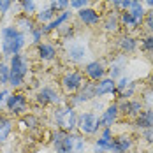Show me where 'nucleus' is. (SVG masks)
Wrapping results in <instances>:
<instances>
[{"mask_svg":"<svg viewBox=\"0 0 153 153\" xmlns=\"http://www.w3.org/2000/svg\"><path fill=\"white\" fill-rule=\"evenodd\" d=\"M2 51L5 55H18L25 44V37L16 27H7L2 30Z\"/></svg>","mask_w":153,"mask_h":153,"instance_id":"nucleus-1","label":"nucleus"},{"mask_svg":"<svg viewBox=\"0 0 153 153\" xmlns=\"http://www.w3.org/2000/svg\"><path fill=\"white\" fill-rule=\"evenodd\" d=\"M27 74V58L23 55H13L11 58V69H9V85L19 86Z\"/></svg>","mask_w":153,"mask_h":153,"instance_id":"nucleus-2","label":"nucleus"},{"mask_svg":"<svg viewBox=\"0 0 153 153\" xmlns=\"http://www.w3.org/2000/svg\"><path fill=\"white\" fill-rule=\"evenodd\" d=\"M56 123L60 125V130L63 132H71L77 127V114L74 113L72 107H60L55 113Z\"/></svg>","mask_w":153,"mask_h":153,"instance_id":"nucleus-3","label":"nucleus"},{"mask_svg":"<svg viewBox=\"0 0 153 153\" xmlns=\"http://www.w3.org/2000/svg\"><path fill=\"white\" fill-rule=\"evenodd\" d=\"M53 144H55L58 153H72L74 152V144H76V137L71 136L69 132L60 130V132H56L53 136Z\"/></svg>","mask_w":153,"mask_h":153,"instance_id":"nucleus-4","label":"nucleus"},{"mask_svg":"<svg viewBox=\"0 0 153 153\" xmlns=\"http://www.w3.org/2000/svg\"><path fill=\"white\" fill-rule=\"evenodd\" d=\"M99 127H100L99 125V118L93 113H83V114L77 116V128L83 134H93Z\"/></svg>","mask_w":153,"mask_h":153,"instance_id":"nucleus-5","label":"nucleus"},{"mask_svg":"<svg viewBox=\"0 0 153 153\" xmlns=\"http://www.w3.org/2000/svg\"><path fill=\"white\" fill-rule=\"evenodd\" d=\"M7 109L13 113V114H25L27 109H28V104H27V99L23 93H13L9 99H7Z\"/></svg>","mask_w":153,"mask_h":153,"instance_id":"nucleus-6","label":"nucleus"},{"mask_svg":"<svg viewBox=\"0 0 153 153\" xmlns=\"http://www.w3.org/2000/svg\"><path fill=\"white\" fill-rule=\"evenodd\" d=\"M62 85H63V88L69 93H76L81 90V86L85 85V81H83V76L79 72H69V74L63 76Z\"/></svg>","mask_w":153,"mask_h":153,"instance_id":"nucleus-7","label":"nucleus"},{"mask_svg":"<svg viewBox=\"0 0 153 153\" xmlns=\"http://www.w3.org/2000/svg\"><path fill=\"white\" fill-rule=\"evenodd\" d=\"M118 106V114H123V116H130V118H136L139 113L143 111V104L139 100H123Z\"/></svg>","mask_w":153,"mask_h":153,"instance_id":"nucleus-8","label":"nucleus"},{"mask_svg":"<svg viewBox=\"0 0 153 153\" xmlns=\"http://www.w3.org/2000/svg\"><path fill=\"white\" fill-rule=\"evenodd\" d=\"M132 148V137L130 136H118L111 139V152L125 153Z\"/></svg>","mask_w":153,"mask_h":153,"instance_id":"nucleus-9","label":"nucleus"},{"mask_svg":"<svg viewBox=\"0 0 153 153\" xmlns=\"http://www.w3.org/2000/svg\"><path fill=\"white\" fill-rule=\"evenodd\" d=\"M116 92V83L113 77H102L97 85H95V97H102L107 93Z\"/></svg>","mask_w":153,"mask_h":153,"instance_id":"nucleus-10","label":"nucleus"},{"mask_svg":"<svg viewBox=\"0 0 153 153\" xmlns=\"http://www.w3.org/2000/svg\"><path fill=\"white\" fill-rule=\"evenodd\" d=\"M85 72L86 76L90 77L92 81H100L102 77L106 76V69L100 62H90L86 67H85Z\"/></svg>","mask_w":153,"mask_h":153,"instance_id":"nucleus-11","label":"nucleus"},{"mask_svg":"<svg viewBox=\"0 0 153 153\" xmlns=\"http://www.w3.org/2000/svg\"><path fill=\"white\" fill-rule=\"evenodd\" d=\"M116 118H118V106L113 104V106L107 107L106 111H104V114L99 118V125L109 128V127H113V123L116 122Z\"/></svg>","mask_w":153,"mask_h":153,"instance_id":"nucleus-12","label":"nucleus"},{"mask_svg":"<svg viewBox=\"0 0 153 153\" xmlns=\"http://www.w3.org/2000/svg\"><path fill=\"white\" fill-rule=\"evenodd\" d=\"M37 100H39V104L48 106V104H58L60 97H58V93L55 92L53 88H42L41 92L37 93Z\"/></svg>","mask_w":153,"mask_h":153,"instance_id":"nucleus-13","label":"nucleus"},{"mask_svg":"<svg viewBox=\"0 0 153 153\" xmlns=\"http://www.w3.org/2000/svg\"><path fill=\"white\" fill-rule=\"evenodd\" d=\"M136 127L143 128V130L153 128V111L152 109H143L136 116Z\"/></svg>","mask_w":153,"mask_h":153,"instance_id":"nucleus-14","label":"nucleus"},{"mask_svg":"<svg viewBox=\"0 0 153 153\" xmlns=\"http://www.w3.org/2000/svg\"><path fill=\"white\" fill-rule=\"evenodd\" d=\"M127 13L132 16L137 23H141V21L144 19V7L141 5V2H139V0H132V2H130V5H128Z\"/></svg>","mask_w":153,"mask_h":153,"instance_id":"nucleus-15","label":"nucleus"},{"mask_svg":"<svg viewBox=\"0 0 153 153\" xmlns=\"http://www.w3.org/2000/svg\"><path fill=\"white\" fill-rule=\"evenodd\" d=\"M79 18H81V21L86 23V25H97V23H99V14H97L93 9H86V7L79 9Z\"/></svg>","mask_w":153,"mask_h":153,"instance_id":"nucleus-16","label":"nucleus"},{"mask_svg":"<svg viewBox=\"0 0 153 153\" xmlns=\"http://www.w3.org/2000/svg\"><path fill=\"white\" fill-rule=\"evenodd\" d=\"M95 97V83H85L79 90L77 95V102H83V100H90Z\"/></svg>","mask_w":153,"mask_h":153,"instance_id":"nucleus-17","label":"nucleus"},{"mask_svg":"<svg viewBox=\"0 0 153 153\" xmlns=\"http://www.w3.org/2000/svg\"><path fill=\"white\" fill-rule=\"evenodd\" d=\"M11 130H13V123H11V120H9L7 116L0 114V143L7 139V136L11 134Z\"/></svg>","mask_w":153,"mask_h":153,"instance_id":"nucleus-18","label":"nucleus"},{"mask_svg":"<svg viewBox=\"0 0 153 153\" xmlns=\"http://www.w3.org/2000/svg\"><path fill=\"white\" fill-rule=\"evenodd\" d=\"M55 48L49 46V44H39V56L42 60H53L55 58Z\"/></svg>","mask_w":153,"mask_h":153,"instance_id":"nucleus-19","label":"nucleus"},{"mask_svg":"<svg viewBox=\"0 0 153 153\" xmlns=\"http://www.w3.org/2000/svg\"><path fill=\"white\" fill-rule=\"evenodd\" d=\"M120 48L123 51H134L136 49V41L132 37H122L120 39Z\"/></svg>","mask_w":153,"mask_h":153,"instance_id":"nucleus-20","label":"nucleus"},{"mask_svg":"<svg viewBox=\"0 0 153 153\" xmlns=\"http://www.w3.org/2000/svg\"><path fill=\"white\" fill-rule=\"evenodd\" d=\"M67 18H69V13H63V14H62L60 18H56V19H53V21H51V23L48 25L46 28H44V32H51V30H55V28H58V27H60L62 23H63V21L67 19Z\"/></svg>","mask_w":153,"mask_h":153,"instance_id":"nucleus-21","label":"nucleus"},{"mask_svg":"<svg viewBox=\"0 0 153 153\" xmlns=\"http://www.w3.org/2000/svg\"><path fill=\"white\" fill-rule=\"evenodd\" d=\"M122 23L125 25V27H130V28H132V27H136V25H139L137 21H136L132 16L128 14L127 11H123V14H122Z\"/></svg>","mask_w":153,"mask_h":153,"instance_id":"nucleus-22","label":"nucleus"},{"mask_svg":"<svg viewBox=\"0 0 153 153\" xmlns=\"http://www.w3.org/2000/svg\"><path fill=\"white\" fill-rule=\"evenodd\" d=\"M9 83V67L5 63H0V85Z\"/></svg>","mask_w":153,"mask_h":153,"instance_id":"nucleus-23","label":"nucleus"},{"mask_svg":"<svg viewBox=\"0 0 153 153\" xmlns=\"http://www.w3.org/2000/svg\"><path fill=\"white\" fill-rule=\"evenodd\" d=\"M69 53H71V56H72L74 60H81V58L85 56V48H81V46H72Z\"/></svg>","mask_w":153,"mask_h":153,"instance_id":"nucleus-24","label":"nucleus"},{"mask_svg":"<svg viewBox=\"0 0 153 153\" xmlns=\"http://www.w3.org/2000/svg\"><path fill=\"white\" fill-rule=\"evenodd\" d=\"M106 30L107 32H116L118 30V19L114 16H109L106 19Z\"/></svg>","mask_w":153,"mask_h":153,"instance_id":"nucleus-25","label":"nucleus"},{"mask_svg":"<svg viewBox=\"0 0 153 153\" xmlns=\"http://www.w3.org/2000/svg\"><path fill=\"white\" fill-rule=\"evenodd\" d=\"M130 85H132V81H130L128 77H122V79H120V83L116 85V92L122 95V93L125 92V88H127V86H130Z\"/></svg>","mask_w":153,"mask_h":153,"instance_id":"nucleus-26","label":"nucleus"},{"mask_svg":"<svg viewBox=\"0 0 153 153\" xmlns=\"http://www.w3.org/2000/svg\"><path fill=\"white\" fill-rule=\"evenodd\" d=\"M69 5V0H51V9L53 11H62Z\"/></svg>","mask_w":153,"mask_h":153,"instance_id":"nucleus-27","label":"nucleus"},{"mask_svg":"<svg viewBox=\"0 0 153 153\" xmlns=\"http://www.w3.org/2000/svg\"><path fill=\"white\" fill-rule=\"evenodd\" d=\"M23 122L27 123V127H30V128H35L37 125H39V120L33 116V114H28V116H25V120Z\"/></svg>","mask_w":153,"mask_h":153,"instance_id":"nucleus-28","label":"nucleus"},{"mask_svg":"<svg viewBox=\"0 0 153 153\" xmlns=\"http://www.w3.org/2000/svg\"><path fill=\"white\" fill-rule=\"evenodd\" d=\"M143 49H144V51H153V35L146 37V39L143 41Z\"/></svg>","mask_w":153,"mask_h":153,"instance_id":"nucleus-29","label":"nucleus"},{"mask_svg":"<svg viewBox=\"0 0 153 153\" xmlns=\"http://www.w3.org/2000/svg\"><path fill=\"white\" fill-rule=\"evenodd\" d=\"M144 23H146V27H148L150 30H153V9L150 11V13L144 14Z\"/></svg>","mask_w":153,"mask_h":153,"instance_id":"nucleus-30","label":"nucleus"},{"mask_svg":"<svg viewBox=\"0 0 153 153\" xmlns=\"http://www.w3.org/2000/svg\"><path fill=\"white\" fill-rule=\"evenodd\" d=\"M18 25H19L23 30H32V28H33V23H32L30 19H19Z\"/></svg>","mask_w":153,"mask_h":153,"instance_id":"nucleus-31","label":"nucleus"},{"mask_svg":"<svg viewBox=\"0 0 153 153\" xmlns=\"http://www.w3.org/2000/svg\"><path fill=\"white\" fill-rule=\"evenodd\" d=\"M53 14H55V11H53V9H48V11H44V13L39 14V19H41V21H48L49 18H53Z\"/></svg>","mask_w":153,"mask_h":153,"instance_id":"nucleus-32","label":"nucleus"},{"mask_svg":"<svg viewBox=\"0 0 153 153\" xmlns=\"http://www.w3.org/2000/svg\"><path fill=\"white\" fill-rule=\"evenodd\" d=\"M86 2H88V0H69V4H71L72 7H76V9H83V7L86 5Z\"/></svg>","mask_w":153,"mask_h":153,"instance_id":"nucleus-33","label":"nucleus"},{"mask_svg":"<svg viewBox=\"0 0 153 153\" xmlns=\"http://www.w3.org/2000/svg\"><path fill=\"white\" fill-rule=\"evenodd\" d=\"M11 7V0H0V13H7Z\"/></svg>","mask_w":153,"mask_h":153,"instance_id":"nucleus-34","label":"nucleus"},{"mask_svg":"<svg viewBox=\"0 0 153 153\" xmlns=\"http://www.w3.org/2000/svg\"><path fill=\"white\" fill-rule=\"evenodd\" d=\"M23 7L27 13H32L33 11V0H23Z\"/></svg>","mask_w":153,"mask_h":153,"instance_id":"nucleus-35","label":"nucleus"},{"mask_svg":"<svg viewBox=\"0 0 153 153\" xmlns=\"http://www.w3.org/2000/svg\"><path fill=\"white\" fill-rule=\"evenodd\" d=\"M144 139H146L148 143H153V128H148V130H144Z\"/></svg>","mask_w":153,"mask_h":153,"instance_id":"nucleus-36","label":"nucleus"},{"mask_svg":"<svg viewBox=\"0 0 153 153\" xmlns=\"http://www.w3.org/2000/svg\"><path fill=\"white\" fill-rule=\"evenodd\" d=\"M5 95H7V92H5V90H4V92H0V106H2V102H4V97H5Z\"/></svg>","mask_w":153,"mask_h":153,"instance_id":"nucleus-37","label":"nucleus"},{"mask_svg":"<svg viewBox=\"0 0 153 153\" xmlns=\"http://www.w3.org/2000/svg\"><path fill=\"white\" fill-rule=\"evenodd\" d=\"M144 2H146V4H148V5L153 9V0H144Z\"/></svg>","mask_w":153,"mask_h":153,"instance_id":"nucleus-38","label":"nucleus"},{"mask_svg":"<svg viewBox=\"0 0 153 153\" xmlns=\"http://www.w3.org/2000/svg\"><path fill=\"white\" fill-rule=\"evenodd\" d=\"M109 2H113V4H114V5H116V2H118V0H109Z\"/></svg>","mask_w":153,"mask_h":153,"instance_id":"nucleus-39","label":"nucleus"}]
</instances>
